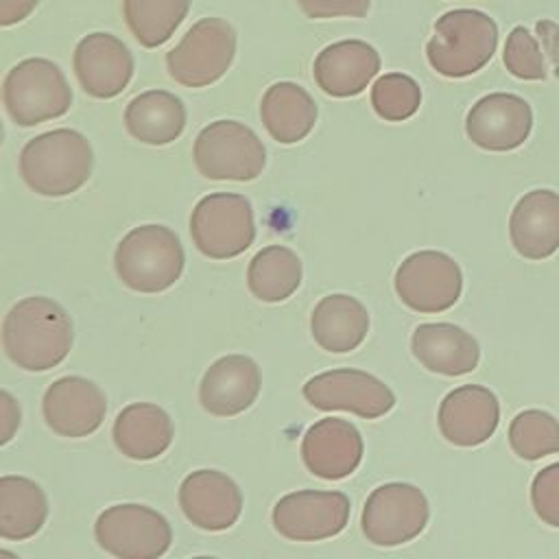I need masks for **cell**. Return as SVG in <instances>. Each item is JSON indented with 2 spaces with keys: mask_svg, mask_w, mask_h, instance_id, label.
Returning <instances> with one entry per match:
<instances>
[{
  "mask_svg": "<svg viewBox=\"0 0 559 559\" xmlns=\"http://www.w3.org/2000/svg\"><path fill=\"white\" fill-rule=\"evenodd\" d=\"M304 397L319 411H349L362 419H378L395 406L393 391L360 369H332L304 384Z\"/></svg>",
  "mask_w": 559,
  "mask_h": 559,
  "instance_id": "cell-13",
  "label": "cell"
},
{
  "mask_svg": "<svg viewBox=\"0 0 559 559\" xmlns=\"http://www.w3.org/2000/svg\"><path fill=\"white\" fill-rule=\"evenodd\" d=\"M439 430L443 439L459 448L485 443L498 428L500 404L493 391L480 384L452 389L439 404Z\"/></svg>",
  "mask_w": 559,
  "mask_h": 559,
  "instance_id": "cell-17",
  "label": "cell"
},
{
  "mask_svg": "<svg viewBox=\"0 0 559 559\" xmlns=\"http://www.w3.org/2000/svg\"><path fill=\"white\" fill-rule=\"evenodd\" d=\"M395 293L404 306L421 314L452 308L463 290V273L443 251H415L395 271Z\"/></svg>",
  "mask_w": 559,
  "mask_h": 559,
  "instance_id": "cell-11",
  "label": "cell"
},
{
  "mask_svg": "<svg viewBox=\"0 0 559 559\" xmlns=\"http://www.w3.org/2000/svg\"><path fill=\"white\" fill-rule=\"evenodd\" d=\"M430 507L424 491L408 483L376 487L362 509L360 526L376 546H400L415 539L428 524Z\"/></svg>",
  "mask_w": 559,
  "mask_h": 559,
  "instance_id": "cell-10",
  "label": "cell"
},
{
  "mask_svg": "<svg viewBox=\"0 0 559 559\" xmlns=\"http://www.w3.org/2000/svg\"><path fill=\"white\" fill-rule=\"evenodd\" d=\"M533 129L531 105L509 92H491L478 98L465 118L467 138L483 151L504 153L524 144Z\"/></svg>",
  "mask_w": 559,
  "mask_h": 559,
  "instance_id": "cell-14",
  "label": "cell"
},
{
  "mask_svg": "<svg viewBox=\"0 0 559 559\" xmlns=\"http://www.w3.org/2000/svg\"><path fill=\"white\" fill-rule=\"evenodd\" d=\"M301 459L308 472L323 480L345 478L362 461V437L347 419L323 417L306 430Z\"/></svg>",
  "mask_w": 559,
  "mask_h": 559,
  "instance_id": "cell-19",
  "label": "cell"
},
{
  "mask_svg": "<svg viewBox=\"0 0 559 559\" xmlns=\"http://www.w3.org/2000/svg\"><path fill=\"white\" fill-rule=\"evenodd\" d=\"M190 236L197 249L214 260L245 253L255 238L249 199L236 192H212L203 197L192 210Z\"/></svg>",
  "mask_w": 559,
  "mask_h": 559,
  "instance_id": "cell-8",
  "label": "cell"
},
{
  "mask_svg": "<svg viewBox=\"0 0 559 559\" xmlns=\"http://www.w3.org/2000/svg\"><path fill=\"white\" fill-rule=\"evenodd\" d=\"M262 386V376L249 356L227 354L214 360L201 378L199 402L216 417H231L247 411Z\"/></svg>",
  "mask_w": 559,
  "mask_h": 559,
  "instance_id": "cell-20",
  "label": "cell"
},
{
  "mask_svg": "<svg viewBox=\"0 0 559 559\" xmlns=\"http://www.w3.org/2000/svg\"><path fill=\"white\" fill-rule=\"evenodd\" d=\"M343 491L301 489L282 496L271 513L275 531L290 542H319L338 535L349 522Z\"/></svg>",
  "mask_w": 559,
  "mask_h": 559,
  "instance_id": "cell-12",
  "label": "cell"
},
{
  "mask_svg": "<svg viewBox=\"0 0 559 559\" xmlns=\"http://www.w3.org/2000/svg\"><path fill=\"white\" fill-rule=\"evenodd\" d=\"M509 445L526 461H537L559 452V421L546 411L528 408L509 424Z\"/></svg>",
  "mask_w": 559,
  "mask_h": 559,
  "instance_id": "cell-31",
  "label": "cell"
},
{
  "mask_svg": "<svg viewBox=\"0 0 559 559\" xmlns=\"http://www.w3.org/2000/svg\"><path fill=\"white\" fill-rule=\"evenodd\" d=\"M179 236L164 225L133 227L116 247L114 266L120 282L135 293H162L183 273Z\"/></svg>",
  "mask_w": 559,
  "mask_h": 559,
  "instance_id": "cell-4",
  "label": "cell"
},
{
  "mask_svg": "<svg viewBox=\"0 0 559 559\" xmlns=\"http://www.w3.org/2000/svg\"><path fill=\"white\" fill-rule=\"evenodd\" d=\"M535 33L544 44V50L555 66V72L559 74V24L552 20H539L535 24Z\"/></svg>",
  "mask_w": 559,
  "mask_h": 559,
  "instance_id": "cell-36",
  "label": "cell"
},
{
  "mask_svg": "<svg viewBox=\"0 0 559 559\" xmlns=\"http://www.w3.org/2000/svg\"><path fill=\"white\" fill-rule=\"evenodd\" d=\"M39 0H0V24L13 26L28 17Z\"/></svg>",
  "mask_w": 559,
  "mask_h": 559,
  "instance_id": "cell-37",
  "label": "cell"
},
{
  "mask_svg": "<svg viewBox=\"0 0 559 559\" xmlns=\"http://www.w3.org/2000/svg\"><path fill=\"white\" fill-rule=\"evenodd\" d=\"M260 118L269 135L280 144L301 142L317 122L314 98L297 83H273L260 100Z\"/></svg>",
  "mask_w": 559,
  "mask_h": 559,
  "instance_id": "cell-26",
  "label": "cell"
},
{
  "mask_svg": "<svg viewBox=\"0 0 559 559\" xmlns=\"http://www.w3.org/2000/svg\"><path fill=\"white\" fill-rule=\"evenodd\" d=\"M502 61L509 74L522 81H544L548 76L539 41L526 26H515L504 41Z\"/></svg>",
  "mask_w": 559,
  "mask_h": 559,
  "instance_id": "cell-33",
  "label": "cell"
},
{
  "mask_svg": "<svg viewBox=\"0 0 559 559\" xmlns=\"http://www.w3.org/2000/svg\"><path fill=\"white\" fill-rule=\"evenodd\" d=\"M310 332L321 349L347 354L356 349L369 332L367 308L352 295H328L310 314Z\"/></svg>",
  "mask_w": 559,
  "mask_h": 559,
  "instance_id": "cell-25",
  "label": "cell"
},
{
  "mask_svg": "<svg viewBox=\"0 0 559 559\" xmlns=\"http://www.w3.org/2000/svg\"><path fill=\"white\" fill-rule=\"evenodd\" d=\"M192 0H122V15L144 48H157L186 20Z\"/></svg>",
  "mask_w": 559,
  "mask_h": 559,
  "instance_id": "cell-30",
  "label": "cell"
},
{
  "mask_svg": "<svg viewBox=\"0 0 559 559\" xmlns=\"http://www.w3.org/2000/svg\"><path fill=\"white\" fill-rule=\"evenodd\" d=\"M48 518L44 489L26 476L0 478V537L22 542L41 531Z\"/></svg>",
  "mask_w": 559,
  "mask_h": 559,
  "instance_id": "cell-28",
  "label": "cell"
},
{
  "mask_svg": "<svg viewBox=\"0 0 559 559\" xmlns=\"http://www.w3.org/2000/svg\"><path fill=\"white\" fill-rule=\"evenodd\" d=\"M179 507L203 531H227L242 513L238 485L218 469H197L179 485Z\"/></svg>",
  "mask_w": 559,
  "mask_h": 559,
  "instance_id": "cell-18",
  "label": "cell"
},
{
  "mask_svg": "<svg viewBox=\"0 0 559 559\" xmlns=\"http://www.w3.org/2000/svg\"><path fill=\"white\" fill-rule=\"evenodd\" d=\"M72 338L68 312L48 297L17 301L2 323L4 354L24 371H48L63 362Z\"/></svg>",
  "mask_w": 559,
  "mask_h": 559,
  "instance_id": "cell-1",
  "label": "cell"
},
{
  "mask_svg": "<svg viewBox=\"0 0 559 559\" xmlns=\"http://www.w3.org/2000/svg\"><path fill=\"white\" fill-rule=\"evenodd\" d=\"M301 284V260L284 245L260 249L247 269V286L253 297L266 304L288 299Z\"/></svg>",
  "mask_w": 559,
  "mask_h": 559,
  "instance_id": "cell-29",
  "label": "cell"
},
{
  "mask_svg": "<svg viewBox=\"0 0 559 559\" xmlns=\"http://www.w3.org/2000/svg\"><path fill=\"white\" fill-rule=\"evenodd\" d=\"M421 103L417 81L404 72H386L371 87V107L386 122L408 120Z\"/></svg>",
  "mask_w": 559,
  "mask_h": 559,
  "instance_id": "cell-32",
  "label": "cell"
},
{
  "mask_svg": "<svg viewBox=\"0 0 559 559\" xmlns=\"http://www.w3.org/2000/svg\"><path fill=\"white\" fill-rule=\"evenodd\" d=\"M197 170L214 181H251L266 164V148L255 131L238 120H214L194 140Z\"/></svg>",
  "mask_w": 559,
  "mask_h": 559,
  "instance_id": "cell-6",
  "label": "cell"
},
{
  "mask_svg": "<svg viewBox=\"0 0 559 559\" xmlns=\"http://www.w3.org/2000/svg\"><path fill=\"white\" fill-rule=\"evenodd\" d=\"M72 66L79 85L92 98L118 96L133 76V55L111 33L85 35L74 48Z\"/></svg>",
  "mask_w": 559,
  "mask_h": 559,
  "instance_id": "cell-16",
  "label": "cell"
},
{
  "mask_svg": "<svg viewBox=\"0 0 559 559\" xmlns=\"http://www.w3.org/2000/svg\"><path fill=\"white\" fill-rule=\"evenodd\" d=\"M531 502L544 524L559 528V461L535 474L531 483Z\"/></svg>",
  "mask_w": 559,
  "mask_h": 559,
  "instance_id": "cell-34",
  "label": "cell"
},
{
  "mask_svg": "<svg viewBox=\"0 0 559 559\" xmlns=\"http://www.w3.org/2000/svg\"><path fill=\"white\" fill-rule=\"evenodd\" d=\"M0 400H2V439H0V443H9L13 432L20 426V406L15 404V400L11 397L9 391H2Z\"/></svg>",
  "mask_w": 559,
  "mask_h": 559,
  "instance_id": "cell-38",
  "label": "cell"
},
{
  "mask_svg": "<svg viewBox=\"0 0 559 559\" xmlns=\"http://www.w3.org/2000/svg\"><path fill=\"white\" fill-rule=\"evenodd\" d=\"M413 356L441 376H463L480 360L478 341L454 323H421L411 336Z\"/></svg>",
  "mask_w": 559,
  "mask_h": 559,
  "instance_id": "cell-23",
  "label": "cell"
},
{
  "mask_svg": "<svg viewBox=\"0 0 559 559\" xmlns=\"http://www.w3.org/2000/svg\"><path fill=\"white\" fill-rule=\"evenodd\" d=\"M304 15L314 20L328 17H367L371 0H297Z\"/></svg>",
  "mask_w": 559,
  "mask_h": 559,
  "instance_id": "cell-35",
  "label": "cell"
},
{
  "mask_svg": "<svg viewBox=\"0 0 559 559\" xmlns=\"http://www.w3.org/2000/svg\"><path fill=\"white\" fill-rule=\"evenodd\" d=\"M127 131L151 146L175 142L186 127V107L166 90H148L129 100L124 109Z\"/></svg>",
  "mask_w": 559,
  "mask_h": 559,
  "instance_id": "cell-27",
  "label": "cell"
},
{
  "mask_svg": "<svg viewBox=\"0 0 559 559\" xmlns=\"http://www.w3.org/2000/svg\"><path fill=\"white\" fill-rule=\"evenodd\" d=\"M380 70L378 50L362 39H341L325 46L312 63L317 85L334 98L360 94Z\"/></svg>",
  "mask_w": 559,
  "mask_h": 559,
  "instance_id": "cell-21",
  "label": "cell"
},
{
  "mask_svg": "<svg viewBox=\"0 0 559 559\" xmlns=\"http://www.w3.org/2000/svg\"><path fill=\"white\" fill-rule=\"evenodd\" d=\"M111 437L127 459L151 461L170 448L173 421L157 404L135 402L118 413Z\"/></svg>",
  "mask_w": 559,
  "mask_h": 559,
  "instance_id": "cell-24",
  "label": "cell"
},
{
  "mask_svg": "<svg viewBox=\"0 0 559 559\" xmlns=\"http://www.w3.org/2000/svg\"><path fill=\"white\" fill-rule=\"evenodd\" d=\"M98 546L118 559H155L173 542L168 520L146 504H114L94 522Z\"/></svg>",
  "mask_w": 559,
  "mask_h": 559,
  "instance_id": "cell-9",
  "label": "cell"
},
{
  "mask_svg": "<svg viewBox=\"0 0 559 559\" xmlns=\"http://www.w3.org/2000/svg\"><path fill=\"white\" fill-rule=\"evenodd\" d=\"M46 426L70 439L92 435L105 419L107 400L98 384L81 376L55 380L41 400Z\"/></svg>",
  "mask_w": 559,
  "mask_h": 559,
  "instance_id": "cell-15",
  "label": "cell"
},
{
  "mask_svg": "<svg viewBox=\"0 0 559 559\" xmlns=\"http://www.w3.org/2000/svg\"><path fill=\"white\" fill-rule=\"evenodd\" d=\"M234 55V26L223 17H201L166 52V70L183 87H205L229 70Z\"/></svg>",
  "mask_w": 559,
  "mask_h": 559,
  "instance_id": "cell-7",
  "label": "cell"
},
{
  "mask_svg": "<svg viewBox=\"0 0 559 559\" xmlns=\"http://www.w3.org/2000/svg\"><path fill=\"white\" fill-rule=\"evenodd\" d=\"M2 100L15 124L35 127L63 116L72 105V90L57 63L31 57L7 72Z\"/></svg>",
  "mask_w": 559,
  "mask_h": 559,
  "instance_id": "cell-5",
  "label": "cell"
},
{
  "mask_svg": "<svg viewBox=\"0 0 559 559\" xmlns=\"http://www.w3.org/2000/svg\"><path fill=\"white\" fill-rule=\"evenodd\" d=\"M509 238L526 260L552 255L559 249V194L544 188L526 192L509 216Z\"/></svg>",
  "mask_w": 559,
  "mask_h": 559,
  "instance_id": "cell-22",
  "label": "cell"
},
{
  "mask_svg": "<svg viewBox=\"0 0 559 559\" xmlns=\"http://www.w3.org/2000/svg\"><path fill=\"white\" fill-rule=\"evenodd\" d=\"M498 46V24L483 11L454 9L437 17L426 44L430 68L448 79H463L483 70Z\"/></svg>",
  "mask_w": 559,
  "mask_h": 559,
  "instance_id": "cell-3",
  "label": "cell"
},
{
  "mask_svg": "<svg viewBox=\"0 0 559 559\" xmlns=\"http://www.w3.org/2000/svg\"><path fill=\"white\" fill-rule=\"evenodd\" d=\"M94 153L74 129H52L28 140L20 153L24 183L41 197H68L92 175Z\"/></svg>",
  "mask_w": 559,
  "mask_h": 559,
  "instance_id": "cell-2",
  "label": "cell"
}]
</instances>
